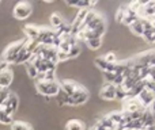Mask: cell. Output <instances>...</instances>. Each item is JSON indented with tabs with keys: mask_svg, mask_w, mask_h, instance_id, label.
I'll return each instance as SVG.
<instances>
[{
	"mask_svg": "<svg viewBox=\"0 0 155 130\" xmlns=\"http://www.w3.org/2000/svg\"><path fill=\"white\" fill-rule=\"evenodd\" d=\"M35 87L37 91L41 95L46 96V98H51V96H57L60 92V83H57L56 80L53 81H38L35 83Z\"/></svg>",
	"mask_w": 155,
	"mask_h": 130,
	"instance_id": "1",
	"label": "cell"
},
{
	"mask_svg": "<svg viewBox=\"0 0 155 130\" xmlns=\"http://www.w3.org/2000/svg\"><path fill=\"white\" fill-rule=\"evenodd\" d=\"M25 43H26V40L16 41V42H14V43H10V46H8V48L4 50V53H3V61L10 64V65L14 64L16 57H18V54H19V52L23 49Z\"/></svg>",
	"mask_w": 155,
	"mask_h": 130,
	"instance_id": "2",
	"label": "cell"
},
{
	"mask_svg": "<svg viewBox=\"0 0 155 130\" xmlns=\"http://www.w3.org/2000/svg\"><path fill=\"white\" fill-rule=\"evenodd\" d=\"M88 99V92L86 88H83L82 85L79 87V90L76 91L74 95L71 96H65L63 104H70V106H80V104L86 103Z\"/></svg>",
	"mask_w": 155,
	"mask_h": 130,
	"instance_id": "3",
	"label": "cell"
},
{
	"mask_svg": "<svg viewBox=\"0 0 155 130\" xmlns=\"http://www.w3.org/2000/svg\"><path fill=\"white\" fill-rule=\"evenodd\" d=\"M123 111L128 113V114H134V113H143L146 110V107L140 103V100L137 98H125L123 100Z\"/></svg>",
	"mask_w": 155,
	"mask_h": 130,
	"instance_id": "4",
	"label": "cell"
},
{
	"mask_svg": "<svg viewBox=\"0 0 155 130\" xmlns=\"http://www.w3.org/2000/svg\"><path fill=\"white\" fill-rule=\"evenodd\" d=\"M33 12V7L30 3L27 2H21L15 5L14 8V16H15L18 21H25L27 19Z\"/></svg>",
	"mask_w": 155,
	"mask_h": 130,
	"instance_id": "5",
	"label": "cell"
},
{
	"mask_svg": "<svg viewBox=\"0 0 155 130\" xmlns=\"http://www.w3.org/2000/svg\"><path fill=\"white\" fill-rule=\"evenodd\" d=\"M18 106H19V99H18V96H16L15 94L10 92V94H8V96H7V99L4 100V103L2 104V109L4 110V111L7 113L8 115H12L16 111Z\"/></svg>",
	"mask_w": 155,
	"mask_h": 130,
	"instance_id": "6",
	"label": "cell"
},
{
	"mask_svg": "<svg viewBox=\"0 0 155 130\" xmlns=\"http://www.w3.org/2000/svg\"><path fill=\"white\" fill-rule=\"evenodd\" d=\"M79 87L80 85L76 84V83L72 81V80H63V81L60 83V90H61L67 96L74 95V94L79 90Z\"/></svg>",
	"mask_w": 155,
	"mask_h": 130,
	"instance_id": "7",
	"label": "cell"
},
{
	"mask_svg": "<svg viewBox=\"0 0 155 130\" xmlns=\"http://www.w3.org/2000/svg\"><path fill=\"white\" fill-rule=\"evenodd\" d=\"M116 90H117V87H116L114 84L106 83V84L102 87L101 92H99V96L106 99V100H113V99H116Z\"/></svg>",
	"mask_w": 155,
	"mask_h": 130,
	"instance_id": "8",
	"label": "cell"
},
{
	"mask_svg": "<svg viewBox=\"0 0 155 130\" xmlns=\"http://www.w3.org/2000/svg\"><path fill=\"white\" fill-rule=\"evenodd\" d=\"M12 79H14V72L11 66L2 71L0 72V88H8L10 84L12 83Z\"/></svg>",
	"mask_w": 155,
	"mask_h": 130,
	"instance_id": "9",
	"label": "cell"
},
{
	"mask_svg": "<svg viewBox=\"0 0 155 130\" xmlns=\"http://www.w3.org/2000/svg\"><path fill=\"white\" fill-rule=\"evenodd\" d=\"M137 99H139L140 103H142L144 107H148L154 102L155 95H154V92L150 90V88H144V90L140 92V95L137 96Z\"/></svg>",
	"mask_w": 155,
	"mask_h": 130,
	"instance_id": "10",
	"label": "cell"
},
{
	"mask_svg": "<svg viewBox=\"0 0 155 130\" xmlns=\"http://www.w3.org/2000/svg\"><path fill=\"white\" fill-rule=\"evenodd\" d=\"M95 65L104 72H116V69H117V64H109V62L105 61L104 57H97Z\"/></svg>",
	"mask_w": 155,
	"mask_h": 130,
	"instance_id": "11",
	"label": "cell"
},
{
	"mask_svg": "<svg viewBox=\"0 0 155 130\" xmlns=\"http://www.w3.org/2000/svg\"><path fill=\"white\" fill-rule=\"evenodd\" d=\"M23 31H25V34H26L27 40L34 41V40H37L38 34H40V27L34 26V24H26V26L23 27Z\"/></svg>",
	"mask_w": 155,
	"mask_h": 130,
	"instance_id": "12",
	"label": "cell"
},
{
	"mask_svg": "<svg viewBox=\"0 0 155 130\" xmlns=\"http://www.w3.org/2000/svg\"><path fill=\"white\" fill-rule=\"evenodd\" d=\"M31 56H33V53H30V52L27 50V49H26V43H25L23 49L19 52V54H18V57H16V60H15V62H14V64H15V65L27 64V62H29V60L31 59Z\"/></svg>",
	"mask_w": 155,
	"mask_h": 130,
	"instance_id": "13",
	"label": "cell"
},
{
	"mask_svg": "<svg viewBox=\"0 0 155 130\" xmlns=\"http://www.w3.org/2000/svg\"><path fill=\"white\" fill-rule=\"evenodd\" d=\"M65 130H84V125L79 119H71L65 125Z\"/></svg>",
	"mask_w": 155,
	"mask_h": 130,
	"instance_id": "14",
	"label": "cell"
},
{
	"mask_svg": "<svg viewBox=\"0 0 155 130\" xmlns=\"http://www.w3.org/2000/svg\"><path fill=\"white\" fill-rule=\"evenodd\" d=\"M129 29H131V31L136 35H143V33H144V29H143V24H142V21H140V19H137L136 22H134V23L129 26Z\"/></svg>",
	"mask_w": 155,
	"mask_h": 130,
	"instance_id": "15",
	"label": "cell"
},
{
	"mask_svg": "<svg viewBox=\"0 0 155 130\" xmlns=\"http://www.w3.org/2000/svg\"><path fill=\"white\" fill-rule=\"evenodd\" d=\"M12 115H8L4 110L0 106V123H4V125H12Z\"/></svg>",
	"mask_w": 155,
	"mask_h": 130,
	"instance_id": "16",
	"label": "cell"
},
{
	"mask_svg": "<svg viewBox=\"0 0 155 130\" xmlns=\"http://www.w3.org/2000/svg\"><path fill=\"white\" fill-rule=\"evenodd\" d=\"M11 130H33V128L26 122H21V121H15L11 125Z\"/></svg>",
	"mask_w": 155,
	"mask_h": 130,
	"instance_id": "17",
	"label": "cell"
},
{
	"mask_svg": "<svg viewBox=\"0 0 155 130\" xmlns=\"http://www.w3.org/2000/svg\"><path fill=\"white\" fill-rule=\"evenodd\" d=\"M51 23H52V26L57 30V29H60V27L64 24V22H63L61 16H60L59 14H52L51 15Z\"/></svg>",
	"mask_w": 155,
	"mask_h": 130,
	"instance_id": "18",
	"label": "cell"
},
{
	"mask_svg": "<svg viewBox=\"0 0 155 130\" xmlns=\"http://www.w3.org/2000/svg\"><path fill=\"white\" fill-rule=\"evenodd\" d=\"M86 43H87V46L90 49H93V50H97V49L101 48L102 45V38H94V40H88L86 41Z\"/></svg>",
	"mask_w": 155,
	"mask_h": 130,
	"instance_id": "19",
	"label": "cell"
},
{
	"mask_svg": "<svg viewBox=\"0 0 155 130\" xmlns=\"http://www.w3.org/2000/svg\"><path fill=\"white\" fill-rule=\"evenodd\" d=\"M143 38L146 40V42L148 43H155V30H148V31H144L142 35Z\"/></svg>",
	"mask_w": 155,
	"mask_h": 130,
	"instance_id": "20",
	"label": "cell"
},
{
	"mask_svg": "<svg viewBox=\"0 0 155 130\" xmlns=\"http://www.w3.org/2000/svg\"><path fill=\"white\" fill-rule=\"evenodd\" d=\"M26 69H27V75H29L31 79H35V77H37L38 71H37V68H35L34 65H31L30 62H27V64H26Z\"/></svg>",
	"mask_w": 155,
	"mask_h": 130,
	"instance_id": "21",
	"label": "cell"
},
{
	"mask_svg": "<svg viewBox=\"0 0 155 130\" xmlns=\"http://www.w3.org/2000/svg\"><path fill=\"white\" fill-rule=\"evenodd\" d=\"M78 54H80V46H79V43H78V45L71 46L70 52H68V59H74V57H76Z\"/></svg>",
	"mask_w": 155,
	"mask_h": 130,
	"instance_id": "22",
	"label": "cell"
},
{
	"mask_svg": "<svg viewBox=\"0 0 155 130\" xmlns=\"http://www.w3.org/2000/svg\"><path fill=\"white\" fill-rule=\"evenodd\" d=\"M104 59H105V61L109 62V64H117V57H116V54L112 53V52L107 53V54H105Z\"/></svg>",
	"mask_w": 155,
	"mask_h": 130,
	"instance_id": "23",
	"label": "cell"
},
{
	"mask_svg": "<svg viewBox=\"0 0 155 130\" xmlns=\"http://www.w3.org/2000/svg\"><path fill=\"white\" fill-rule=\"evenodd\" d=\"M116 76H117V73H116V72H104L105 80H106L107 83H112V84H113V81H114Z\"/></svg>",
	"mask_w": 155,
	"mask_h": 130,
	"instance_id": "24",
	"label": "cell"
},
{
	"mask_svg": "<svg viewBox=\"0 0 155 130\" xmlns=\"http://www.w3.org/2000/svg\"><path fill=\"white\" fill-rule=\"evenodd\" d=\"M65 60H68V53L57 50V61H65Z\"/></svg>",
	"mask_w": 155,
	"mask_h": 130,
	"instance_id": "25",
	"label": "cell"
},
{
	"mask_svg": "<svg viewBox=\"0 0 155 130\" xmlns=\"http://www.w3.org/2000/svg\"><path fill=\"white\" fill-rule=\"evenodd\" d=\"M116 19H117V22H123V19H124V7H121L120 10H118L117 15H116Z\"/></svg>",
	"mask_w": 155,
	"mask_h": 130,
	"instance_id": "26",
	"label": "cell"
},
{
	"mask_svg": "<svg viewBox=\"0 0 155 130\" xmlns=\"http://www.w3.org/2000/svg\"><path fill=\"white\" fill-rule=\"evenodd\" d=\"M147 109H148V110H150V111H151V114H153V115H154V117H155V99H154V102H153V103H151V104H150V106H148V107H147Z\"/></svg>",
	"mask_w": 155,
	"mask_h": 130,
	"instance_id": "27",
	"label": "cell"
},
{
	"mask_svg": "<svg viewBox=\"0 0 155 130\" xmlns=\"http://www.w3.org/2000/svg\"><path fill=\"white\" fill-rule=\"evenodd\" d=\"M88 130H97V128H95V125H94V126H93V128H90V129H88Z\"/></svg>",
	"mask_w": 155,
	"mask_h": 130,
	"instance_id": "28",
	"label": "cell"
}]
</instances>
